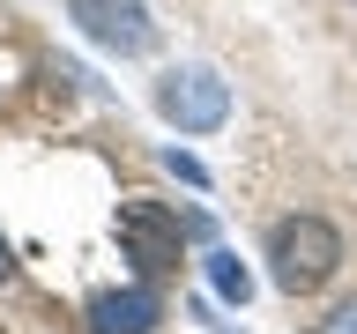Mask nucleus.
Here are the masks:
<instances>
[{"label": "nucleus", "mask_w": 357, "mask_h": 334, "mask_svg": "<svg viewBox=\"0 0 357 334\" xmlns=\"http://www.w3.org/2000/svg\"><path fill=\"white\" fill-rule=\"evenodd\" d=\"M268 267H275V289L312 297V289L342 267V238H335V223H328V216H283V223H275V238H268Z\"/></svg>", "instance_id": "nucleus-1"}, {"label": "nucleus", "mask_w": 357, "mask_h": 334, "mask_svg": "<svg viewBox=\"0 0 357 334\" xmlns=\"http://www.w3.org/2000/svg\"><path fill=\"white\" fill-rule=\"evenodd\" d=\"M156 319H164L156 289H112V297L89 305V334H149Z\"/></svg>", "instance_id": "nucleus-5"}, {"label": "nucleus", "mask_w": 357, "mask_h": 334, "mask_svg": "<svg viewBox=\"0 0 357 334\" xmlns=\"http://www.w3.org/2000/svg\"><path fill=\"white\" fill-rule=\"evenodd\" d=\"M8 275H15V253H8V238H0V283H8Z\"/></svg>", "instance_id": "nucleus-9"}, {"label": "nucleus", "mask_w": 357, "mask_h": 334, "mask_svg": "<svg viewBox=\"0 0 357 334\" xmlns=\"http://www.w3.org/2000/svg\"><path fill=\"white\" fill-rule=\"evenodd\" d=\"M164 164H172V171H178V178H186V186H208V171H201L194 156H178V149H172V156H164Z\"/></svg>", "instance_id": "nucleus-7"}, {"label": "nucleus", "mask_w": 357, "mask_h": 334, "mask_svg": "<svg viewBox=\"0 0 357 334\" xmlns=\"http://www.w3.org/2000/svg\"><path fill=\"white\" fill-rule=\"evenodd\" d=\"M208 283H216V297H223V305H245V297H253V275H245L231 253H208Z\"/></svg>", "instance_id": "nucleus-6"}, {"label": "nucleus", "mask_w": 357, "mask_h": 334, "mask_svg": "<svg viewBox=\"0 0 357 334\" xmlns=\"http://www.w3.org/2000/svg\"><path fill=\"white\" fill-rule=\"evenodd\" d=\"M320 334H357V305H342V312H328V319H320Z\"/></svg>", "instance_id": "nucleus-8"}, {"label": "nucleus", "mask_w": 357, "mask_h": 334, "mask_svg": "<svg viewBox=\"0 0 357 334\" xmlns=\"http://www.w3.org/2000/svg\"><path fill=\"white\" fill-rule=\"evenodd\" d=\"M156 111H164L178 134H216L223 119H231V82H223L216 67H172V74L156 82Z\"/></svg>", "instance_id": "nucleus-2"}, {"label": "nucleus", "mask_w": 357, "mask_h": 334, "mask_svg": "<svg viewBox=\"0 0 357 334\" xmlns=\"http://www.w3.org/2000/svg\"><path fill=\"white\" fill-rule=\"evenodd\" d=\"M67 15H75V30H82L89 45H105L119 60H142L156 45V22H149L142 0H67Z\"/></svg>", "instance_id": "nucleus-4"}, {"label": "nucleus", "mask_w": 357, "mask_h": 334, "mask_svg": "<svg viewBox=\"0 0 357 334\" xmlns=\"http://www.w3.org/2000/svg\"><path fill=\"white\" fill-rule=\"evenodd\" d=\"M119 245L142 275H172L178 245H186V223L164 208V200H119Z\"/></svg>", "instance_id": "nucleus-3"}]
</instances>
